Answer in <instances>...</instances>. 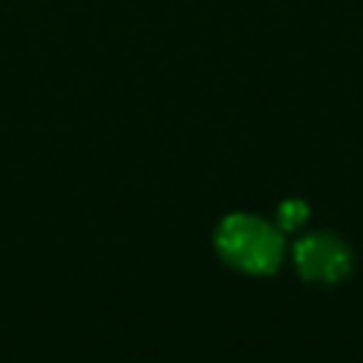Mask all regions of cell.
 <instances>
[{
  "label": "cell",
  "instance_id": "cell-1",
  "mask_svg": "<svg viewBox=\"0 0 363 363\" xmlns=\"http://www.w3.org/2000/svg\"><path fill=\"white\" fill-rule=\"evenodd\" d=\"M213 250L230 269L252 278L275 275L286 252L281 227L244 210L227 213L216 224Z\"/></svg>",
  "mask_w": 363,
  "mask_h": 363
},
{
  "label": "cell",
  "instance_id": "cell-2",
  "mask_svg": "<svg viewBox=\"0 0 363 363\" xmlns=\"http://www.w3.org/2000/svg\"><path fill=\"white\" fill-rule=\"evenodd\" d=\"M292 267L295 272L318 286H332L349 278L354 267L352 247L335 233H309L295 241L292 247Z\"/></svg>",
  "mask_w": 363,
  "mask_h": 363
},
{
  "label": "cell",
  "instance_id": "cell-3",
  "mask_svg": "<svg viewBox=\"0 0 363 363\" xmlns=\"http://www.w3.org/2000/svg\"><path fill=\"white\" fill-rule=\"evenodd\" d=\"M309 221V207L301 199H286L278 207V227L281 230H298Z\"/></svg>",
  "mask_w": 363,
  "mask_h": 363
}]
</instances>
